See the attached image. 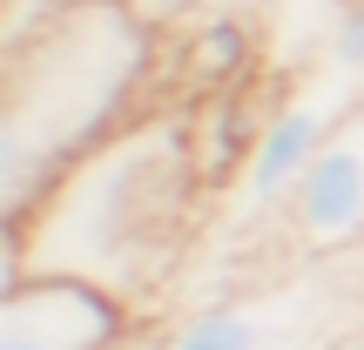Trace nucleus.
<instances>
[{
    "label": "nucleus",
    "mask_w": 364,
    "mask_h": 350,
    "mask_svg": "<svg viewBox=\"0 0 364 350\" xmlns=\"http://www.w3.org/2000/svg\"><path fill=\"white\" fill-rule=\"evenodd\" d=\"M263 350H284V344H263Z\"/></svg>",
    "instance_id": "nucleus-12"
},
{
    "label": "nucleus",
    "mask_w": 364,
    "mask_h": 350,
    "mask_svg": "<svg viewBox=\"0 0 364 350\" xmlns=\"http://www.w3.org/2000/svg\"><path fill=\"white\" fill-rule=\"evenodd\" d=\"M135 303L81 276H27L0 290V350H115Z\"/></svg>",
    "instance_id": "nucleus-3"
},
{
    "label": "nucleus",
    "mask_w": 364,
    "mask_h": 350,
    "mask_svg": "<svg viewBox=\"0 0 364 350\" xmlns=\"http://www.w3.org/2000/svg\"><path fill=\"white\" fill-rule=\"evenodd\" d=\"M129 7H135V13H142V21H149V27H156V21H176V13H189V7H196V0H129Z\"/></svg>",
    "instance_id": "nucleus-10"
},
{
    "label": "nucleus",
    "mask_w": 364,
    "mask_h": 350,
    "mask_svg": "<svg viewBox=\"0 0 364 350\" xmlns=\"http://www.w3.org/2000/svg\"><path fill=\"white\" fill-rule=\"evenodd\" d=\"M257 128L250 121L243 94L223 88V94H203V115L189 121V142H196V169H203V189H223L230 175H243L250 148H257Z\"/></svg>",
    "instance_id": "nucleus-6"
},
{
    "label": "nucleus",
    "mask_w": 364,
    "mask_h": 350,
    "mask_svg": "<svg viewBox=\"0 0 364 350\" xmlns=\"http://www.w3.org/2000/svg\"><path fill=\"white\" fill-rule=\"evenodd\" d=\"M290 229L304 249H344L364 243V94L331 115V135L317 162L304 169L297 195H290Z\"/></svg>",
    "instance_id": "nucleus-4"
},
{
    "label": "nucleus",
    "mask_w": 364,
    "mask_h": 350,
    "mask_svg": "<svg viewBox=\"0 0 364 350\" xmlns=\"http://www.w3.org/2000/svg\"><path fill=\"white\" fill-rule=\"evenodd\" d=\"M189 61H196V75H203V94H223L257 61V40H250V27L236 21V13H216V21H203V34L189 40Z\"/></svg>",
    "instance_id": "nucleus-8"
},
{
    "label": "nucleus",
    "mask_w": 364,
    "mask_h": 350,
    "mask_svg": "<svg viewBox=\"0 0 364 350\" xmlns=\"http://www.w3.org/2000/svg\"><path fill=\"white\" fill-rule=\"evenodd\" d=\"M149 75V21L129 0H61L34 40L7 54V128H0V189L7 222L75 155L129 128V94Z\"/></svg>",
    "instance_id": "nucleus-2"
},
{
    "label": "nucleus",
    "mask_w": 364,
    "mask_h": 350,
    "mask_svg": "<svg viewBox=\"0 0 364 350\" xmlns=\"http://www.w3.org/2000/svg\"><path fill=\"white\" fill-rule=\"evenodd\" d=\"M331 61H338V75L364 81V0H338V13H331Z\"/></svg>",
    "instance_id": "nucleus-9"
},
{
    "label": "nucleus",
    "mask_w": 364,
    "mask_h": 350,
    "mask_svg": "<svg viewBox=\"0 0 364 350\" xmlns=\"http://www.w3.org/2000/svg\"><path fill=\"white\" fill-rule=\"evenodd\" d=\"M203 169L189 121H135L75 155L34 195L21 222H7L0 290L27 276H81L122 303H142L182 256Z\"/></svg>",
    "instance_id": "nucleus-1"
},
{
    "label": "nucleus",
    "mask_w": 364,
    "mask_h": 350,
    "mask_svg": "<svg viewBox=\"0 0 364 350\" xmlns=\"http://www.w3.org/2000/svg\"><path fill=\"white\" fill-rule=\"evenodd\" d=\"M331 115H338V108H324V102H284V108L257 128V148H250L243 175H236L250 216L284 209L290 195H297L304 169L317 162V148H324V135H331Z\"/></svg>",
    "instance_id": "nucleus-5"
},
{
    "label": "nucleus",
    "mask_w": 364,
    "mask_h": 350,
    "mask_svg": "<svg viewBox=\"0 0 364 350\" xmlns=\"http://www.w3.org/2000/svg\"><path fill=\"white\" fill-rule=\"evenodd\" d=\"M344 350H364V330H358V337H351V344H344Z\"/></svg>",
    "instance_id": "nucleus-11"
},
{
    "label": "nucleus",
    "mask_w": 364,
    "mask_h": 350,
    "mask_svg": "<svg viewBox=\"0 0 364 350\" xmlns=\"http://www.w3.org/2000/svg\"><path fill=\"white\" fill-rule=\"evenodd\" d=\"M270 344V317L257 303H203L169 330L162 350H263Z\"/></svg>",
    "instance_id": "nucleus-7"
}]
</instances>
